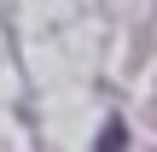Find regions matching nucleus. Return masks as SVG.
<instances>
[{"label": "nucleus", "mask_w": 157, "mask_h": 152, "mask_svg": "<svg viewBox=\"0 0 157 152\" xmlns=\"http://www.w3.org/2000/svg\"><path fill=\"white\" fill-rule=\"evenodd\" d=\"M117 146H122V123H111V129L99 135V152H117Z\"/></svg>", "instance_id": "nucleus-1"}]
</instances>
